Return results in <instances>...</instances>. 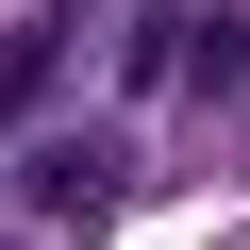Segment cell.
<instances>
[{
	"label": "cell",
	"instance_id": "cell-1",
	"mask_svg": "<svg viewBox=\"0 0 250 250\" xmlns=\"http://www.w3.org/2000/svg\"><path fill=\"white\" fill-rule=\"evenodd\" d=\"M117 200H134V134H100V117L17 150V217H34V233H100Z\"/></svg>",
	"mask_w": 250,
	"mask_h": 250
},
{
	"label": "cell",
	"instance_id": "cell-2",
	"mask_svg": "<svg viewBox=\"0 0 250 250\" xmlns=\"http://www.w3.org/2000/svg\"><path fill=\"white\" fill-rule=\"evenodd\" d=\"M67 17H83V0H50V17H34V34H0V117H17V100H34L50 67H67Z\"/></svg>",
	"mask_w": 250,
	"mask_h": 250
},
{
	"label": "cell",
	"instance_id": "cell-3",
	"mask_svg": "<svg viewBox=\"0 0 250 250\" xmlns=\"http://www.w3.org/2000/svg\"><path fill=\"white\" fill-rule=\"evenodd\" d=\"M184 50H200V17H134V50H117V83H134V100H167V83H184Z\"/></svg>",
	"mask_w": 250,
	"mask_h": 250
}]
</instances>
